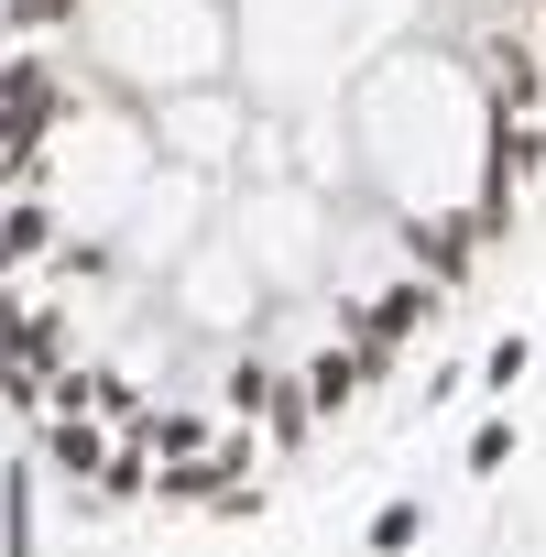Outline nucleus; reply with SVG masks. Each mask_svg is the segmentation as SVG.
<instances>
[{
  "label": "nucleus",
  "mask_w": 546,
  "mask_h": 557,
  "mask_svg": "<svg viewBox=\"0 0 546 557\" xmlns=\"http://www.w3.org/2000/svg\"><path fill=\"white\" fill-rule=\"evenodd\" d=\"M481 77H492V121H535L546 110V45L535 34H492L481 45Z\"/></svg>",
  "instance_id": "obj_1"
},
{
  "label": "nucleus",
  "mask_w": 546,
  "mask_h": 557,
  "mask_svg": "<svg viewBox=\"0 0 546 557\" xmlns=\"http://www.w3.org/2000/svg\"><path fill=\"white\" fill-rule=\"evenodd\" d=\"M405 251H415L426 285H470V262H481V219H415Z\"/></svg>",
  "instance_id": "obj_2"
},
{
  "label": "nucleus",
  "mask_w": 546,
  "mask_h": 557,
  "mask_svg": "<svg viewBox=\"0 0 546 557\" xmlns=\"http://www.w3.org/2000/svg\"><path fill=\"white\" fill-rule=\"evenodd\" d=\"M0 121H66L55 55H12V66H0Z\"/></svg>",
  "instance_id": "obj_3"
},
{
  "label": "nucleus",
  "mask_w": 546,
  "mask_h": 557,
  "mask_svg": "<svg viewBox=\"0 0 546 557\" xmlns=\"http://www.w3.org/2000/svg\"><path fill=\"white\" fill-rule=\"evenodd\" d=\"M45 459H55L66 481H99V470H110V437H99V416H45Z\"/></svg>",
  "instance_id": "obj_4"
},
{
  "label": "nucleus",
  "mask_w": 546,
  "mask_h": 557,
  "mask_svg": "<svg viewBox=\"0 0 546 557\" xmlns=\"http://www.w3.org/2000/svg\"><path fill=\"white\" fill-rule=\"evenodd\" d=\"M66 339H77V329H66L55 307H23V329H12V350H0V361H23V372L55 383V372H66Z\"/></svg>",
  "instance_id": "obj_5"
},
{
  "label": "nucleus",
  "mask_w": 546,
  "mask_h": 557,
  "mask_svg": "<svg viewBox=\"0 0 546 557\" xmlns=\"http://www.w3.org/2000/svg\"><path fill=\"white\" fill-rule=\"evenodd\" d=\"M546 175V132L535 121H492V186H535Z\"/></svg>",
  "instance_id": "obj_6"
},
{
  "label": "nucleus",
  "mask_w": 546,
  "mask_h": 557,
  "mask_svg": "<svg viewBox=\"0 0 546 557\" xmlns=\"http://www.w3.org/2000/svg\"><path fill=\"white\" fill-rule=\"evenodd\" d=\"M361 350H318V372H307V394H318V416H350V394H361Z\"/></svg>",
  "instance_id": "obj_7"
},
{
  "label": "nucleus",
  "mask_w": 546,
  "mask_h": 557,
  "mask_svg": "<svg viewBox=\"0 0 546 557\" xmlns=\"http://www.w3.org/2000/svg\"><path fill=\"white\" fill-rule=\"evenodd\" d=\"M262 426H273V448H307V437H318V394H307V383H273Z\"/></svg>",
  "instance_id": "obj_8"
},
{
  "label": "nucleus",
  "mask_w": 546,
  "mask_h": 557,
  "mask_svg": "<svg viewBox=\"0 0 546 557\" xmlns=\"http://www.w3.org/2000/svg\"><path fill=\"white\" fill-rule=\"evenodd\" d=\"M55 240V219H45V197H23V208H0V273H12V262H34Z\"/></svg>",
  "instance_id": "obj_9"
},
{
  "label": "nucleus",
  "mask_w": 546,
  "mask_h": 557,
  "mask_svg": "<svg viewBox=\"0 0 546 557\" xmlns=\"http://www.w3.org/2000/svg\"><path fill=\"white\" fill-rule=\"evenodd\" d=\"M524 372H535V339H524V329H513V339H492V361H481V383H492V394H513Z\"/></svg>",
  "instance_id": "obj_10"
},
{
  "label": "nucleus",
  "mask_w": 546,
  "mask_h": 557,
  "mask_svg": "<svg viewBox=\"0 0 546 557\" xmlns=\"http://www.w3.org/2000/svg\"><path fill=\"white\" fill-rule=\"evenodd\" d=\"M132 426H142L153 448H175V459H197V448H208V416H132Z\"/></svg>",
  "instance_id": "obj_11"
},
{
  "label": "nucleus",
  "mask_w": 546,
  "mask_h": 557,
  "mask_svg": "<svg viewBox=\"0 0 546 557\" xmlns=\"http://www.w3.org/2000/svg\"><path fill=\"white\" fill-rule=\"evenodd\" d=\"M415 524H426V503H383V513H372V557H405Z\"/></svg>",
  "instance_id": "obj_12"
},
{
  "label": "nucleus",
  "mask_w": 546,
  "mask_h": 557,
  "mask_svg": "<svg viewBox=\"0 0 546 557\" xmlns=\"http://www.w3.org/2000/svg\"><path fill=\"white\" fill-rule=\"evenodd\" d=\"M34 546V513H23V470L12 481H0V557H23Z\"/></svg>",
  "instance_id": "obj_13"
},
{
  "label": "nucleus",
  "mask_w": 546,
  "mask_h": 557,
  "mask_svg": "<svg viewBox=\"0 0 546 557\" xmlns=\"http://www.w3.org/2000/svg\"><path fill=\"white\" fill-rule=\"evenodd\" d=\"M12 23H23V34H66V23H77V0H12Z\"/></svg>",
  "instance_id": "obj_14"
},
{
  "label": "nucleus",
  "mask_w": 546,
  "mask_h": 557,
  "mask_svg": "<svg viewBox=\"0 0 546 557\" xmlns=\"http://www.w3.org/2000/svg\"><path fill=\"white\" fill-rule=\"evenodd\" d=\"M502 459H513V416H492V426L470 437V470H502Z\"/></svg>",
  "instance_id": "obj_15"
},
{
  "label": "nucleus",
  "mask_w": 546,
  "mask_h": 557,
  "mask_svg": "<svg viewBox=\"0 0 546 557\" xmlns=\"http://www.w3.org/2000/svg\"><path fill=\"white\" fill-rule=\"evenodd\" d=\"M229 405H240V416H251V405H273V372H262V361H240V372H229Z\"/></svg>",
  "instance_id": "obj_16"
},
{
  "label": "nucleus",
  "mask_w": 546,
  "mask_h": 557,
  "mask_svg": "<svg viewBox=\"0 0 546 557\" xmlns=\"http://www.w3.org/2000/svg\"><path fill=\"white\" fill-rule=\"evenodd\" d=\"M12 329H23V307H12V296H0V350H12Z\"/></svg>",
  "instance_id": "obj_17"
},
{
  "label": "nucleus",
  "mask_w": 546,
  "mask_h": 557,
  "mask_svg": "<svg viewBox=\"0 0 546 557\" xmlns=\"http://www.w3.org/2000/svg\"><path fill=\"white\" fill-rule=\"evenodd\" d=\"M535 23H546V0H535Z\"/></svg>",
  "instance_id": "obj_18"
}]
</instances>
